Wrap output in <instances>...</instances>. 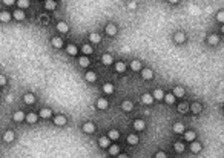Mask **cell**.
<instances>
[{"label": "cell", "mask_w": 224, "mask_h": 158, "mask_svg": "<svg viewBox=\"0 0 224 158\" xmlns=\"http://www.w3.org/2000/svg\"><path fill=\"white\" fill-rule=\"evenodd\" d=\"M98 144H100V148H111V140L109 137H100L98 138Z\"/></svg>", "instance_id": "obj_1"}, {"label": "cell", "mask_w": 224, "mask_h": 158, "mask_svg": "<svg viewBox=\"0 0 224 158\" xmlns=\"http://www.w3.org/2000/svg\"><path fill=\"white\" fill-rule=\"evenodd\" d=\"M132 107H134V103H132L131 100H124L123 103H121V109H123L124 112H131Z\"/></svg>", "instance_id": "obj_2"}, {"label": "cell", "mask_w": 224, "mask_h": 158, "mask_svg": "<svg viewBox=\"0 0 224 158\" xmlns=\"http://www.w3.org/2000/svg\"><path fill=\"white\" fill-rule=\"evenodd\" d=\"M83 130H84L86 134H92V132H95V124L91 123V121L84 123V124H83Z\"/></svg>", "instance_id": "obj_3"}, {"label": "cell", "mask_w": 224, "mask_h": 158, "mask_svg": "<svg viewBox=\"0 0 224 158\" xmlns=\"http://www.w3.org/2000/svg\"><path fill=\"white\" fill-rule=\"evenodd\" d=\"M101 63L106 64V66H109V64L114 63V58H112L111 54H103V57H101Z\"/></svg>", "instance_id": "obj_4"}, {"label": "cell", "mask_w": 224, "mask_h": 158, "mask_svg": "<svg viewBox=\"0 0 224 158\" xmlns=\"http://www.w3.org/2000/svg\"><path fill=\"white\" fill-rule=\"evenodd\" d=\"M37 120H39V115L34 112H29V114H26V121H28L29 124H34L37 123Z\"/></svg>", "instance_id": "obj_5"}, {"label": "cell", "mask_w": 224, "mask_h": 158, "mask_svg": "<svg viewBox=\"0 0 224 158\" xmlns=\"http://www.w3.org/2000/svg\"><path fill=\"white\" fill-rule=\"evenodd\" d=\"M54 123L57 126H65L66 124V117L65 115H55L54 117Z\"/></svg>", "instance_id": "obj_6"}, {"label": "cell", "mask_w": 224, "mask_h": 158, "mask_svg": "<svg viewBox=\"0 0 224 158\" xmlns=\"http://www.w3.org/2000/svg\"><path fill=\"white\" fill-rule=\"evenodd\" d=\"M174 40L177 42V43H180V45H181V43H184V42H186V35H184V32L178 31L177 34L174 35Z\"/></svg>", "instance_id": "obj_7"}, {"label": "cell", "mask_w": 224, "mask_h": 158, "mask_svg": "<svg viewBox=\"0 0 224 158\" xmlns=\"http://www.w3.org/2000/svg\"><path fill=\"white\" fill-rule=\"evenodd\" d=\"M134 129L135 130H144L146 129V123L143 120H135L134 121Z\"/></svg>", "instance_id": "obj_8"}, {"label": "cell", "mask_w": 224, "mask_h": 158, "mask_svg": "<svg viewBox=\"0 0 224 158\" xmlns=\"http://www.w3.org/2000/svg\"><path fill=\"white\" fill-rule=\"evenodd\" d=\"M207 43H209V45H212V46H216L218 43H220V37L215 35V34H212V35L207 37Z\"/></svg>", "instance_id": "obj_9"}, {"label": "cell", "mask_w": 224, "mask_h": 158, "mask_svg": "<svg viewBox=\"0 0 224 158\" xmlns=\"http://www.w3.org/2000/svg\"><path fill=\"white\" fill-rule=\"evenodd\" d=\"M108 106H109V101L106 98H98L97 100V107L101 109V111H103V109H108Z\"/></svg>", "instance_id": "obj_10"}, {"label": "cell", "mask_w": 224, "mask_h": 158, "mask_svg": "<svg viewBox=\"0 0 224 158\" xmlns=\"http://www.w3.org/2000/svg\"><path fill=\"white\" fill-rule=\"evenodd\" d=\"M190 152H194V154H198V152H201V143H198V141H192Z\"/></svg>", "instance_id": "obj_11"}, {"label": "cell", "mask_w": 224, "mask_h": 158, "mask_svg": "<svg viewBox=\"0 0 224 158\" xmlns=\"http://www.w3.org/2000/svg\"><path fill=\"white\" fill-rule=\"evenodd\" d=\"M172 94H174L175 97H178V98H181V97H184V94H186V92H184V89L181 88V86H175Z\"/></svg>", "instance_id": "obj_12"}, {"label": "cell", "mask_w": 224, "mask_h": 158, "mask_svg": "<svg viewBox=\"0 0 224 158\" xmlns=\"http://www.w3.org/2000/svg\"><path fill=\"white\" fill-rule=\"evenodd\" d=\"M141 75H143V78H144V80H152L153 72H152V69H143Z\"/></svg>", "instance_id": "obj_13"}, {"label": "cell", "mask_w": 224, "mask_h": 158, "mask_svg": "<svg viewBox=\"0 0 224 158\" xmlns=\"http://www.w3.org/2000/svg\"><path fill=\"white\" fill-rule=\"evenodd\" d=\"M190 111L194 112V114H200V112L203 111L201 103H192V105H190Z\"/></svg>", "instance_id": "obj_14"}, {"label": "cell", "mask_w": 224, "mask_h": 158, "mask_svg": "<svg viewBox=\"0 0 224 158\" xmlns=\"http://www.w3.org/2000/svg\"><path fill=\"white\" fill-rule=\"evenodd\" d=\"M51 43H52L54 48H57V49H60V48L63 46V40L60 39V37H54V39L51 40Z\"/></svg>", "instance_id": "obj_15"}, {"label": "cell", "mask_w": 224, "mask_h": 158, "mask_svg": "<svg viewBox=\"0 0 224 158\" xmlns=\"http://www.w3.org/2000/svg\"><path fill=\"white\" fill-rule=\"evenodd\" d=\"M66 52L69 54V55H77V54H78V49H77L75 45H68V46H66Z\"/></svg>", "instance_id": "obj_16"}, {"label": "cell", "mask_w": 224, "mask_h": 158, "mask_svg": "<svg viewBox=\"0 0 224 158\" xmlns=\"http://www.w3.org/2000/svg\"><path fill=\"white\" fill-rule=\"evenodd\" d=\"M89 63H91V60L88 58V55H83V57L78 58V64H80V66H83V68L89 66Z\"/></svg>", "instance_id": "obj_17"}, {"label": "cell", "mask_w": 224, "mask_h": 158, "mask_svg": "<svg viewBox=\"0 0 224 158\" xmlns=\"http://www.w3.org/2000/svg\"><path fill=\"white\" fill-rule=\"evenodd\" d=\"M39 115L41 118H49L52 115V112H51V109H48V107H43V109H40V114Z\"/></svg>", "instance_id": "obj_18"}, {"label": "cell", "mask_w": 224, "mask_h": 158, "mask_svg": "<svg viewBox=\"0 0 224 158\" xmlns=\"http://www.w3.org/2000/svg\"><path fill=\"white\" fill-rule=\"evenodd\" d=\"M174 132H177V134H184L186 130H184V124L183 123H175L174 124Z\"/></svg>", "instance_id": "obj_19"}, {"label": "cell", "mask_w": 224, "mask_h": 158, "mask_svg": "<svg viewBox=\"0 0 224 158\" xmlns=\"http://www.w3.org/2000/svg\"><path fill=\"white\" fill-rule=\"evenodd\" d=\"M57 29L60 31V32H63V34H65V32H68V31H69V26L65 23V21H58V23H57Z\"/></svg>", "instance_id": "obj_20"}, {"label": "cell", "mask_w": 224, "mask_h": 158, "mask_svg": "<svg viewBox=\"0 0 224 158\" xmlns=\"http://www.w3.org/2000/svg\"><path fill=\"white\" fill-rule=\"evenodd\" d=\"M84 78H86L89 83H94V81L97 80V74L92 72V71H89V72H86V75H84Z\"/></svg>", "instance_id": "obj_21"}, {"label": "cell", "mask_w": 224, "mask_h": 158, "mask_svg": "<svg viewBox=\"0 0 224 158\" xmlns=\"http://www.w3.org/2000/svg\"><path fill=\"white\" fill-rule=\"evenodd\" d=\"M106 34H108V35H115L117 34V26L115 25H108V26H106Z\"/></svg>", "instance_id": "obj_22"}, {"label": "cell", "mask_w": 224, "mask_h": 158, "mask_svg": "<svg viewBox=\"0 0 224 158\" xmlns=\"http://www.w3.org/2000/svg\"><path fill=\"white\" fill-rule=\"evenodd\" d=\"M164 95H166V94L163 92V89H155V91H153V98H155V100H163Z\"/></svg>", "instance_id": "obj_23"}, {"label": "cell", "mask_w": 224, "mask_h": 158, "mask_svg": "<svg viewBox=\"0 0 224 158\" xmlns=\"http://www.w3.org/2000/svg\"><path fill=\"white\" fill-rule=\"evenodd\" d=\"M108 137H109V140H118L120 138V132L117 129H112V130H109Z\"/></svg>", "instance_id": "obj_24"}, {"label": "cell", "mask_w": 224, "mask_h": 158, "mask_svg": "<svg viewBox=\"0 0 224 158\" xmlns=\"http://www.w3.org/2000/svg\"><path fill=\"white\" fill-rule=\"evenodd\" d=\"M22 120H26V114H23L22 111H17L14 114V121H22Z\"/></svg>", "instance_id": "obj_25"}, {"label": "cell", "mask_w": 224, "mask_h": 158, "mask_svg": "<svg viewBox=\"0 0 224 158\" xmlns=\"http://www.w3.org/2000/svg\"><path fill=\"white\" fill-rule=\"evenodd\" d=\"M3 140H5V143H11V141L14 140V132H11V130L5 132V135H3Z\"/></svg>", "instance_id": "obj_26"}, {"label": "cell", "mask_w": 224, "mask_h": 158, "mask_svg": "<svg viewBox=\"0 0 224 158\" xmlns=\"http://www.w3.org/2000/svg\"><path fill=\"white\" fill-rule=\"evenodd\" d=\"M89 42H92V43H100V42H101L100 34H97V32H92V34L89 35Z\"/></svg>", "instance_id": "obj_27"}, {"label": "cell", "mask_w": 224, "mask_h": 158, "mask_svg": "<svg viewBox=\"0 0 224 158\" xmlns=\"http://www.w3.org/2000/svg\"><path fill=\"white\" fill-rule=\"evenodd\" d=\"M12 17H14L15 20H19V21H20V20H23V19H25V12H23L22 9H17V11H15V12L12 14Z\"/></svg>", "instance_id": "obj_28"}, {"label": "cell", "mask_w": 224, "mask_h": 158, "mask_svg": "<svg viewBox=\"0 0 224 158\" xmlns=\"http://www.w3.org/2000/svg\"><path fill=\"white\" fill-rule=\"evenodd\" d=\"M109 154L112 155V157H115V155H120V148L117 144H112L111 148H109Z\"/></svg>", "instance_id": "obj_29"}, {"label": "cell", "mask_w": 224, "mask_h": 158, "mask_svg": "<svg viewBox=\"0 0 224 158\" xmlns=\"http://www.w3.org/2000/svg\"><path fill=\"white\" fill-rule=\"evenodd\" d=\"M138 141H140V138L137 137V135H129V137H127V143L129 144H132V146H135V144H138Z\"/></svg>", "instance_id": "obj_30"}, {"label": "cell", "mask_w": 224, "mask_h": 158, "mask_svg": "<svg viewBox=\"0 0 224 158\" xmlns=\"http://www.w3.org/2000/svg\"><path fill=\"white\" fill-rule=\"evenodd\" d=\"M45 8H46L48 11H52V9L57 8V3L52 2V0H46V2H45Z\"/></svg>", "instance_id": "obj_31"}, {"label": "cell", "mask_w": 224, "mask_h": 158, "mask_svg": "<svg viewBox=\"0 0 224 158\" xmlns=\"http://www.w3.org/2000/svg\"><path fill=\"white\" fill-rule=\"evenodd\" d=\"M115 71H117V72H124V71H126V64L123 62H117L115 63Z\"/></svg>", "instance_id": "obj_32"}, {"label": "cell", "mask_w": 224, "mask_h": 158, "mask_svg": "<svg viewBox=\"0 0 224 158\" xmlns=\"http://www.w3.org/2000/svg\"><path fill=\"white\" fill-rule=\"evenodd\" d=\"M23 100H25V103H28V105H32V103L35 101V97L32 94H25Z\"/></svg>", "instance_id": "obj_33"}, {"label": "cell", "mask_w": 224, "mask_h": 158, "mask_svg": "<svg viewBox=\"0 0 224 158\" xmlns=\"http://www.w3.org/2000/svg\"><path fill=\"white\" fill-rule=\"evenodd\" d=\"M143 103H144V105H152V101H153V97L151 95V94H144L143 95Z\"/></svg>", "instance_id": "obj_34"}, {"label": "cell", "mask_w": 224, "mask_h": 158, "mask_svg": "<svg viewBox=\"0 0 224 158\" xmlns=\"http://www.w3.org/2000/svg\"><path fill=\"white\" fill-rule=\"evenodd\" d=\"M164 101H166L167 105H174L175 103V95L174 94H166L164 95Z\"/></svg>", "instance_id": "obj_35"}, {"label": "cell", "mask_w": 224, "mask_h": 158, "mask_svg": "<svg viewBox=\"0 0 224 158\" xmlns=\"http://www.w3.org/2000/svg\"><path fill=\"white\" fill-rule=\"evenodd\" d=\"M103 92H104V94H112V92H114V86H112L111 83L103 85Z\"/></svg>", "instance_id": "obj_36"}, {"label": "cell", "mask_w": 224, "mask_h": 158, "mask_svg": "<svg viewBox=\"0 0 224 158\" xmlns=\"http://www.w3.org/2000/svg\"><path fill=\"white\" fill-rule=\"evenodd\" d=\"M131 69L132 71H140L141 69V63L138 62V60H134V62L131 63Z\"/></svg>", "instance_id": "obj_37"}, {"label": "cell", "mask_w": 224, "mask_h": 158, "mask_svg": "<svg viewBox=\"0 0 224 158\" xmlns=\"http://www.w3.org/2000/svg\"><path fill=\"white\" fill-rule=\"evenodd\" d=\"M184 138L189 140V141H194L195 140V132H192V130H187V132H184Z\"/></svg>", "instance_id": "obj_38"}, {"label": "cell", "mask_w": 224, "mask_h": 158, "mask_svg": "<svg viewBox=\"0 0 224 158\" xmlns=\"http://www.w3.org/2000/svg\"><path fill=\"white\" fill-rule=\"evenodd\" d=\"M174 149H175V152H183L184 150V144L180 143V141H177V143L174 144Z\"/></svg>", "instance_id": "obj_39"}, {"label": "cell", "mask_w": 224, "mask_h": 158, "mask_svg": "<svg viewBox=\"0 0 224 158\" xmlns=\"http://www.w3.org/2000/svg\"><path fill=\"white\" fill-rule=\"evenodd\" d=\"M17 6L19 8H29V2H28V0H19V2H17Z\"/></svg>", "instance_id": "obj_40"}, {"label": "cell", "mask_w": 224, "mask_h": 158, "mask_svg": "<svg viewBox=\"0 0 224 158\" xmlns=\"http://www.w3.org/2000/svg\"><path fill=\"white\" fill-rule=\"evenodd\" d=\"M178 111H180V112L189 111V103H180V105H178Z\"/></svg>", "instance_id": "obj_41"}, {"label": "cell", "mask_w": 224, "mask_h": 158, "mask_svg": "<svg viewBox=\"0 0 224 158\" xmlns=\"http://www.w3.org/2000/svg\"><path fill=\"white\" fill-rule=\"evenodd\" d=\"M82 51H83V54H86V55H88V54H92V46H91V45H83V48H82Z\"/></svg>", "instance_id": "obj_42"}, {"label": "cell", "mask_w": 224, "mask_h": 158, "mask_svg": "<svg viewBox=\"0 0 224 158\" xmlns=\"http://www.w3.org/2000/svg\"><path fill=\"white\" fill-rule=\"evenodd\" d=\"M9 19H11V14H9V12H2V14H0V20H2V21H8Z\"/></svg>", "instance_id": "obj_43"}, {"label": "cell", "mask_w": 224, "mask_h": 158, "mask_svg": "<svg viewBox=\"0 0 224 158\" xmlns=\"http://www.w3.org/2000/svg\"><path fill=\"white\" fill-rule=\"evenodd\" d=\"M216 20L220 21V23L224 25V11H220V12L216 14Z\"/></svg>", "instance_id": "obj_44"}, {"label": "cell", "mask_w": 224, "mask_h": 158, "mask_svg": "<svg viewBox=\"0 0 224 158\" xmlns=\"http://www.w3.org/2000/svg\"><path fill=\"white\" fill-rule=\"evenodd\" d=\"M155 158H167V155H166V152L160 150V152H157V155H155Z\"/></svg>", "instance_id": "obj_45"}, {"label": "cell", "mask_w": 224, "mask_h": 158, "mask_svg": "<svg viewBox=\"0 0 224 158\" xmlns=\"http://www.w3.org/2000/svg\"><path fill=\"white\" fill-rule=\"evenodd\" d=\"M5 85H6V77L2 75V77H0V86H5Z\"/></svg>", "instance_id": "obj_46"}, {"label": "cell", "mask_w": 224, "mask_h": 158, "mask_svg": "<svg viewBox=\"0 0 224 158\" xmlns=\"http://www.w3.org/2000/svg\"><path fill=\"white\" fill-rule=\"evenodd\" d=\"M129 8H131V9H135V8H137V3H135V2H131V3H129Z\"/></svg>", "instance_id": "obj_47"}, {"label": "cell", "mask_w": 224, "mask_h": 158, "mask_svg": "<svg viewBox=\"0 0 224 158\" xmlns=\"http://www.w3.org/2000/svg\"><path fill=\"white\" fill-rule=\"evenodd\" d=\"M3 3H5V5H12L14 2H12V0H6V2H3Z\"/></svg>", "instance_id": "obj_48"}, {"label": "cell", "mask_w": 224, "mask_h": 158, "mask_svg": "<svg viewBox=\"0 0 224 158\" xmlns=\"http://www.w3.org/2000/svg\"><path fill=\"white\" fill-rule=\"evenodd\" d=\"M118 158H127V155H118Z\"/></svg>", "instance_id": "obj_49"}, {"label": "cell", "mask_w": 224, "mask_h": 158, "mask_svg": "<svg viewBox=\"0 0 224 158\" xmlns=\"http://www.w3.org/2000/svg\"><path fill=\"white\" fill-rule=\"evenodd\" d=\"M221 32H223V34H224V25L221 26Z\"/></svg>", "instance_id": "obj_50"}]
</instances>
